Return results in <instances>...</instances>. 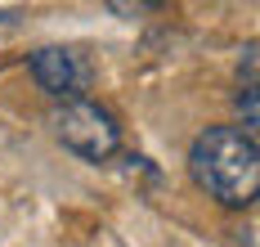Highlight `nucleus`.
Masks as SVG:
<instances>
[{
  "label": "nucleus",
  "instance_id": "f03ea898",
  "mask_svg": "<svg viewBox=\"0 0 260 247\" xmlns=\"http://www.w3.org/2000/svg\"><path fill=\"white\" fill-rule=\"evenodd\" d=\"M50 126L63 148H72L85 162H108L117 148H121V126L117 117L94 104V99H72V104H58L50 112Z\"/></svg>",
  "mask_w": 260,
  "mask_h": 247
},
{
  "label": "nucleus",
  "instance_id": "7ed1b4c3",
  "mask_svg": "<svg viewBox=\"0 0 260 247\" xmlns=\"http://www.w3.org/2000/svg\"><path fill=\"white\" fill-rule=\"evenodd\" d=\"M27 68H31L36 85H41L50 99H63V104L85 99V90L94 81L90 58L81 54V50H72V45H41L36 54L27 58Z\"/></svg>",
  "mask_w": 260,
  "mask_h": 247
},
{
  "label": "nucleus",
  "instance_id": "20e7f679",
  "mask_svg": "<svg viewBox=\"0 0 260 247\" xmlns=\"http://www.w3.org/2000/svg\"><path fill=\"white\" fill-rule=\"evenodd\" d=\"M238 112H242V135L247 139H256V131H260V112H256V85H242L238 90Z\"/></svg>",
  "mask_w": 260,
  "mask_h": 247
},
{
  "label": "nucleus",
  "instance_id": "f257e3e1",
  "mask_svg": "<svg viewBox=\"0 0 260 247\" xmlns=\"http://www.w3.org/2000/svg\"><path fill=\"white\" fill-rule=\"evenodd\" d=\"M188 171L215 202L251 207L260 189V148L238 126H207L188 148Z\"/></svg>",
  "mask_w": 260,
  "mask_h": 247
}]
</instances>
